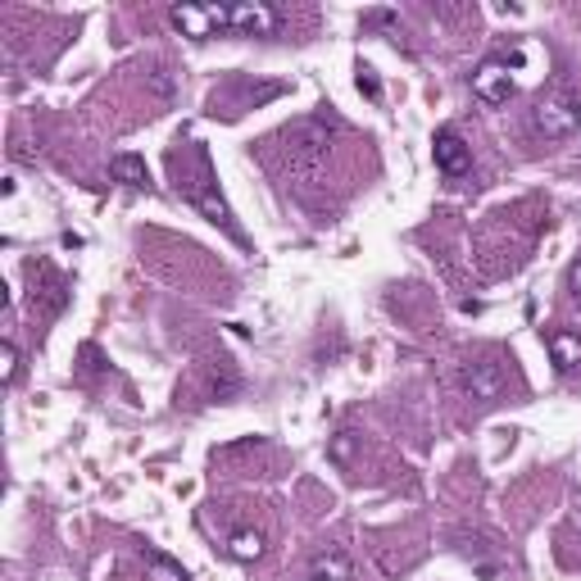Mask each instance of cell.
Masks as SVG:
<instances>
[{
  "label": "cell",
  "instance_id": "cell-1",
  "mask_svg": "<svg viewBox=\"0 0 581 581\" xmlns=\"http://www.w3.org/2000/svg\"><path fill=\"white\" fill-rule=\"evenodd\" d=\"M173 183H178V196L196 209H205L214 223H232L223 196H218V183H214V164H209V150L200 141H187L183 150H173Z\"/></svg>",
  "mask_w": 581,
  "mask_h": 581
},
{
  "label": "cell",
  "instance_id": "cell-2",
  "mask_svg": "<svg viewBox=\"0 0 581 581\" xmlns=\"http://www.w3.org/2000/svg\"><path fill=\"white\" fill-rule=\"evenodd\" d=\"M532 128H536V137H545V141H568V137H577V128H581V105H577V96H572V91H545V96L532 105Z\"/></svg>",
  "mask_w": 581,
  "mask_h": 581
},
{
  "label": "cell",
  "instance_id": "cell-3",
  "mask_svg": "<svg viewBox=\"0 0 581 581\" xmlns=\"http://www.w3.org/2000/svg\"><path fill=\"white\" fill-rule=\"evenodd\" d=\"M28 301L41 318H55V314H65L69 309V282L55 273L46 259L28 264Z\"/></svg>",
  "mask_w": 581,
  "mask_h": 581
},
{
  "label": "cell",
  "instance_id": "cell-4",
  "mask_svg": "<svg viewBox=\"0 0 581 581\" xmlns=\"http://www.w3.org/2000/svg\"><path fill=\"white\" fill-rule=\"evenodd\" d=\"M459 386L469 391L473 400L491 404V400H500V395H504L509 377H504V368H500L495 360H477V364H463V368H459Z\"/></svg>",
  "mask_w": 581,
  "mask_h": 581
},
{
  "label": "cell",
  "instance_id": "cell-5",
  "mask_svg": "<svg viewBox=\"0 0 581 581\" xmlns=\"http://www.w3.org/2000/svg\"><path fill=\"white\" fill-rule=\"evenodd\" d=\"M232 32L237 37H277L282 14L273 6H259V0H242V6H232Z\"/></svg>",
  "mask_w": 581,
  "mask_h": 581
},
{
  "label": "cell",
  "instance_id": "cell-6",
  "mask_svg": "<svg viewBox=\"0 0 581 581\" xmlns=\"http://www.w3.org/2000/svg\"><path fill=\"white\" fill-rule=\"evenodd\" d=\"M432 155H436V168L445 173V178H463V173L473 168V150H469V141H463L454 128H441V132H436Z\"/></svg>",
  "mask_w": 581,
  "mask_h": 581
},
{
  "label": "cell",
  "instance_id": "cell-7",
  "mask_svg": "<svg viewBox=\"0 0 581 581\" xmlns=\"http://www.w3.org/2000/svg\"><path fill=\"white\" fill-rule=\"evenodd\" d=\"M473 96H477L482 105H509V96H513V73H509V65H504V60H486V65L473 73Z\"/></svg>",
  "mask_w": 581,
  "mask_h": 581
},
{
  "label": "cell",
  "instance_id": "cell-8",
  "mask_svg": "<svg viewBox=\"0 0 581 581\" xmlns=\"http://www.w3.org/2000/svg\"><path fill=\"white\" fill-rule=\"evenodd\" d=\"M168 23L178 28L183 37H191V41L223 37V32H218V19H214V6H173V10H168Z\"/></svg>",
  "mask_w": 581,
  "mask_h": 581
},
{
  "label": "cell",
  "instance_id": "cell-9",
  "mask_svg": "<svg viewBox=\"0 0 581 581\" xmlns=\"http://www.w3.org/2000/svg\"><path fill=\"white\" fill-rule=\"evenodd\" d=\"M109 173H114V183H124V187H132V191H150V168H146V159L132 155V150L114 155V159H109Z\"/></svg>",
  "mask_w": 581,
  "mask_h": 581
},
{
  "label": "cell",
  "instance_id": "cell-10",
  "mask_svg": "<svg viewBox=\"0 0 581 581\" xmlns=\"http://www.w3.org/2000/svg\"><path fill=\"white\" fill-rule=\"evenodd\" d=\"M550 360L559 373H577L581 368V336L577 332H550Z\"/></svg>",
  "mask_w": 581,
  "mask_h": 581
},
{
  "label": "cell",
  "instance_id": "cell-11",
  "mask_svg": "<svg viewBox=\"0 0 581 581\" xmlns=\"http://www.w3.org/2000/svg\"><path fill=\"white\" fill-rule=\"evenodd\" d=\"M309 581H351V554L345 550H327L309 563Z\"/></svg>",
  "mask_w": 581,
  "mask_h": 581
},
{
  "label": "cell",
  "instance_id": "cell-12",
  "mask_svg": "<svg viewBox=\"0 0 581 581\" xmlns=\"http://www.w3.org/2000/svg\"><path fill=\"white\" fill-rule=\"evenodd\" d=\"M227 554L242 559V563H255V559L264 554V536H259V532H237V536L227 541Z\"/></svg>",
  "mask_w": 581,
  "mask_h": 581
},
{
  "label": "cell",
  "instance_id": "cell-13",
  "mask_svg": "<svg viewBox=\"0 0 581 581\" xmlns=\"http://www.w3.org/2000/svg\"><path fill=\"white\" fill-rule=\"evenodd\" d=\"M146 581H187V568L164 554H146Z\"/></svg>",
  "mask_w": 581,
  "mask_h": 581
},
{
  "label": "cell",
  "instance_id": "cell-14",
  "mask_svg": "<svg viewBox=\"0 0 581 581\" xmlns=\"http://www.w3.org/2000/svg\"><path fill=\"white\" fill-rule=\"evenodd\" d=\"M0 382H6V386L19 382V345H14V341L0 345Z\"/></svg>",
  "mask_w": 581,
  "mask_h": 581
},
{
  "label": "cell",
  "instance_id": "cell-15",
  "mask_svg": "<svg viewBox=\"0 0 581 581\" xmlns=\"http://www.w3.org/2000/svg\"><path fill=\"white\" fill-rule=\"evenodd\" d=\"M360 91H364L368 100H382V82H377V73H373L368 65H360Z\"/></svg>",
  "mask_w": 581,
  "mask_h": 581
},
{
  "label": "cell",
  "instance_id": "cell-16",
  "mask_svg": "<svg viewBox=\"0 0 581 581\" xmlns=\"http://www.w3.org/2000/svg\"><path fill=\"white\" fill-rule=\"evenodd\" d=\"M351 450H355L351 432H345V436H336V441H332V459H351Z\"/></svg>",
  "mask_w": 581,
  "mask_h": 581
},
{
  "label": "cell",
  "instance_id": "cell-17",
  "mask_svg": "<svg viewBox=\"0 0 581 581\" xmlns=\"http://www.w3.org/2000/svg\"><path fill=\"white\" fill-rule=\"evenodd\" d=\"M568 286H572V296L581 301V259L572 264V273H568Z\"/></svg>",
  "mask_w": 581,
  "mask_h": 581
}]
</instances>
